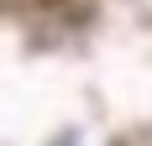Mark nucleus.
Wrapping results in <instances>:
<instances>
[]
</instances>
